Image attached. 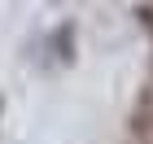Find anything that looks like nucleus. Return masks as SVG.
<instances>
[{
  "label": "nucleus",
  "mask_w": 153,
  "mask_h": 144,
  "mask_svg": "<svg viewBox=\"0 0 153 144\" xmlns=\"http://www.w3.org/2000/svg\"><path fill=\"white\" fill-rule=\"evenodd\" d=\"M53 48H57L61 61H74V26H70V22L53 31Z\"/></svg>",
  "instance_id": "1"
},
{
  "label": "nucleus",
  "mask_w": 153,
  "mask_h": 144,
  "mask_svg": "<svg viewBox=\"0 0 153 144\" xmlns=\"http://www.w3.org/2000/svg\"><path fill=\"white\" fill-rule=\"evenodd\" d=\"M0 109H4V100H0Z\"/></svg>",
  "instance_id": "2"
}]
</instances>
